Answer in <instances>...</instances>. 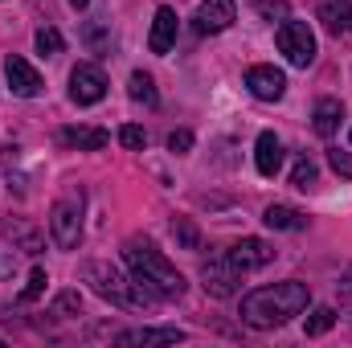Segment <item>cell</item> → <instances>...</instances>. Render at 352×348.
<instances>
[{"label": "cell", "mask_w": 352, "mask_h": 348, "mask_svg": "<svg viewBox=\"0 0 352 348\" xmlns=\"http://www.w3.org/2000/svg\"><path fill=\"white\" fill-rule=\"evenodd\" d=\"M320 21H324V29L328 33H349L352 29V4L349 0H320V12H316Z\"/></svg>", "instance_id": "cell-17"}, {"label": "cell", "mask_w": 352, "mask_h": 348, "mask_svg": "<svg viewBox=\"0 0 352 348\" xmlns=\"http://www.w3.org/2000/svg\"><path fill=\"white\" fill-rule=\"evenodd\" d=\"M340 303L352 312V266L344 270V279H340Z\"/></svg>", "instance_id": "cell-31"}, {"label": "cell", "mask_w": 352, "mask_h": 348, "mask_svg": "<svg viewBox=\"0 0 352 348\" xmlns=\"http://www.w3.org/2000/svg\"><path fill=\"white\" fill-rule=\"evenodd\" d=\"M180 340H184L180 328H135L115 336V345H180Z\"/></svg>", "instance_id": "cell-15"}, {"label": "cell", "mask_w": 352, "mask_h": 348, "mask_svg": "<svg viewBox=\"0 0 352 348\" xmlns=\"http://www.w3.org/2000/svg\"><path fill=\"white\" fill-rule=\"evenodd\" d=\"M250 4H254V8L263 12L266 21H274V17H291V8H287L283 0H250Z\"/></svg>", "instance_id": "cell-28"}, {"label": "cell", "mask_w": 352, "mask_h": 348, "mask_svg": "<svg viewBox=\"0 0 352 348\" xmlns=\"http://www.w3.org/2000/svg\"><path fill=\"white\" fill-rule=\"evenodd\" d=\"M332 324H336V312H332V307H316V312L307 316V336H324Z\"/></svg>", "instance_id": "cell-21"}, {"label": "cell", "mask_w": 352, "mask_h": 348, "mask_svg": "<svg viewBox=\"0 0 352 348\" xmlns=\"http://www.w3.org/2000/svg\"><path fill=\"white\" fill-rule=\"evenodd\" d=\"M226 254H230V262L246 274V270H258V266H266V262L274 259V246L263 242V238H242V242H234Z\"/></svg>", "instance_id": "cell-10"}, {"label": "cell", "mask_w": 352, "mask_h": 348, "mask_svg": "<svg viewBox=\"0 0 352 348\" xmlns=\"http://www.w3.org/2000/svg\"><path fill=\"white\" fill-rule=\"evenodd\" d=\"M254 164H258L263 176H274L283 168V144H278L274 131H263V135H258V144H254Z\"/></svg>", "instance_id": "cell-14"}, {"label": "cell", "mask_w": 352, "mask_h": 348, "mask_svg": "<svg viewBox=\"0 0 352 348\" xmlns=\"http://www.w3.org/2000/svg\"><path fill=\"white\" fill-rule=\"evenodd\" d=\"M4 78H8V90L21 94V98H37V94H41V74H37L25 58H16V54L4 58Z\"/></svg>", "instance_id": "cell-9"}, {"label": "cell", "mask_w": 352, "mask_h": 348, "mask_svg": "<svg viewBox=\"0 0 352 348\" xmlns=\"http://www.w3.org/2000/svg\"><path fill=\"white\" fill-rule=\"evenodd\" d=\"M78 312H82V295L78 291H62L54 299V316H78Z\"/></svg>", "instance_id": "cell-23"}, {"label": "cell", "mask_w": 352, "mask_h": 348, "mask_svg": "<svg viewBox=\"0 0 352 348\" xmlns=\"http://www.w3.org/2000/svg\"><path fill=\"white\" fill-rule=\"evenodd\" d=\"M263 221L270 230H303V226H307V217H303L299 209H291V205H266Z\"/></svg>", "instance_id": "cell-18"}, {"label": "cell", "mask_w": 352, "mask_h": 348, "mask_svg": "<svg viewBox=\"0 0 352 348\" xmlns=\"http://www.w3.org/2000/svg\"><path fill=\"white\" fill-rule=\"evenodd\" d=\"M127 94H131L135 102H144V107H156V102H160L152 74H144V70H135V74H131V83H127Z\"/></svg>", "instance_id": "cell-19"}, {"label": "cell", "mask_w": 352, "mask_h": 348, "mask_svg": "<svg viewBox=\"0 0 352 348\" xmlns=\"http://www.w3.org/2000/svg\"><path fill=\"white\" fill-rule=\"evenodd\" d=\"M340 119H344L340 98H320V102H316V115H311V127H316V135L332 140V135H336V127H340Z\"/></svg>", "instance_id": "cell-16"}, {"label": "cell", "mask_w": 352, "mask_h": 348, "mask_svg": "<svg viewBox=\"0 0 352 348\" xmlns=\"http://www.w3.org/2000/svg\"><path fill=\"white\" fill-rule=\"evenodd\" d=\"M45 283H50V279H45V270L37 266V270L29 274V283H25V291H21V299H25V303H33V299H37V295L45 291Z\"/></svg>", "instance_id": "cell-27"}, {"label": "cell", "mask_w": 352, "mask_h": 348, "mask_svg": "<svg viewBox=\"0 0 352 348\" xmlns=\"http://www.w3.org/2000/svg\"><path fill=\"white\" fill-rule=\"evenodd\" d=\"M307 303H311L307 283L287 279V283L250 291V295L242 299V320H246L250 328H278V324H287L291 316H299Z\"/></svg>", "instance_id": "cell-1"}, {"label": "cell", "mask_w": 352, "mask_h": 348, "mask_svg": "<svg viewBox=\"0 0 352 348\" xmlns=\"http://www.w3.org/2000/svg\"><path fill=\"white\" fill-rule=\"evenodd\" d=\"M188 148H192V131H184V127H180V131H173V135H168V152L184 156Z\"/></svg>", "instance_id": "cell-30"}, {"label": "cell", "mask_w": 352, "mask_h": 348, "mask_svg": "<svg viewBox=\"0 0 352 348\" xmlns=\"http://www.w3.org/2000/svg\"><path fill=\"white\" fill-rule=\"evenodd\" d=\"M192 21H197V33H226L238 21V4L234 0H201Z\"/></svg>", "instance_id": "cell-8"}, {"label": "cell", "mask_w": 352, "mask_h": 348, "mask_svg": "<svg viewBox=\"0 0 352 348\" xmlns=\"http://www.w3.org/2000/svg\"><path fill=\"white\" fill-rule=\"evenodd\" d=\"M173 234L184 250H201V234H197V226L188 217H173Z\"/></svg>", "instance_id": "cell-20"}, {"label": "cell", "mask_w": 352, "mask_h": 348, "mask_svg": "<svg viewBox=\"0 0 352 348\" xmlns=\"http://www.w3.org/2000/svg\"><path fill=\"white\" fill-rule=\"evenodd\" d=\"M82 205H87L82 188H66L54 201V209H50V234H54L58 250H74L82 242Z\"/></svg>", "instance_id": "cell-4"}, {"label": "cell", "mask_w": 352, "mask_h": 348, "mask_svg": "<svg viewBox=\"0 0 352 348\" xmlns=\"http://www.w3.org/2000/svg\"><path fill=\"white\" fill-rule=\"evenodd\" d=\"M246 87H250L254 98H263V102H278L283 90H287V78H283V70H274V66H250V70H246Z\"/></svg>", "instance_id": "cell-11"}, {"label": "cell", "mask_w": 352, "mask_h": 348, "mask_svg": "<svg viewBox=\"0 0 352 348\" xmlns=\"http://www.w3.org/2000/svg\"><path fill=\"white\" fill-rule=\"evenodd\" d=\"M37 50L41 54H62V33L58 29H37Z\"/></svg>", "instance_id": "cell-26"}, {"label": "cell", "mask_w": 352, "mask_h": 348, "mask_svg": "<svg viewBox=\"0 0 352 348\" xmlns=\"http://www.w3.org/2000/svg\"><path fill=\"white\" fill-rule=\"evenodd\" d=\"M123 262H127L131 279H135L152 299H180V295H184V274H180L152 242L131 238V242L123 246Z\"/></svg>", "instance_id": "cell-2"}, {"label": "cell", "mask_w": 352, "mask_h": 348, "mask_svg": "<svg viewBox=\"0 0 352 348\" xmlns=\"http://www.w3.org/2000/svg\"><path fill=\"white\" fill-rule=\"evenodd\" d=\"M173 45H176V12H173V8H156L148 50H152V54H168Z\"/></svg>", "instance_id": "cell-13"}, {"label": "cell", "mask_w": 352, "mask_h": 348, "mask_svg": "<svg viewBox=\"0 0 352 348\" xmlns=\"http://www.w3.org/2000/svg\"><path fill=\"white\" fill-rule=\"evenodd\" d=\"M4 230H8V234H16V238L25 242V250H29V254H37V250H41V238H37V234H33L29 226H21V221H8Z\"/></svg>", "instance_id": "cell-25"}, {"label": "cell", "mask_w": 352, "mask_h": 348, "mask_svg": "<svg viewBox=\"0 0 352 348\" xmlns=\"http://www.w3.org/2000/svg\"><path fill=\"white\" fill-rule=\"evenodd\" d=\"M328 164H332L340 176H349V180H352V152H340V148H336V152H328Z\"/></svg>", "instance_id": "cell-29"}, {"label": "cell", "mask_w": 352, "mask_h": 348, "mask_svg": "<svg viewBox=\"0 0 352 348\" xmlns=\"http://www.w3.org/2000/svg\"><path fill=\"white\" fill-rule=\"evenodd\" d=\"M70 4H74V8H87L90 0H70Z\"/></svg>", "instance_id": "cell-32"}, {"label": "cell", "mask_w": 352, "mask_h": 348, "mask_svg": "<svg viewBox=\"0 0 352 348\" xmlns=\"http://www.w3.org/2000/svg\"><path fill=\"white\" fill-rule=\"evenodd\" d=\"M119 144H123V148H131V152H144V144H148V135H144V127H135V123H127V127H119Z\"/></svg>", "instance_id": "cell-24"}, {"label": "cell", "mask_w": 352, "mask_h": 348, "mask_svg": "<svg viewBox=\"0 0 352 348\" xmlns=\"http://www.w3.org/2000/svg\"><path fill=\"white\" fill-rule=\"evenodd\" d=\"M58 144L78 148V152H102L111 144V131H102V127H62L58 131Z\"/></svg>", "instance_id": "cell-12"}, {"label": "cell", "mask_w": 352, "mask_h": 348, "mask_svg": "<svg viewBox=\"0 0 352 348\" xmlns=\"http://www.w3.org/2000/svg\"><path fill=\"white\" fill-rule=\"evenodd\" d=\"M82 279L94 287V295L111 299L115 307H152V303H156L135 279H123L111 262H87V266H82Z\"/></svg>", "instance_id": "cell-3"}, {"label": "cell", "mask_w": 352, "mask_h": 348, "mask_svg": "<svg viewBox=\"0 0 352 348\" xmlns=\"http://www.w3.org/2000/svg\"><path fill=\"white\" fill-rule=\"evenodd\" d=\"M291 184H295V188H303V193H307V188L316 184V164H311L307 156H299V160H295V173H291Z\"/></svg>", "instance_id": "cell-22"}, {"label": "cell", "mask_w": 352, "mask_h": 348, "mask_svg": "<svg viewBox=\"0 0 352 348\" xmlns=\"http://www.w3.org/2000/svg\"><path fill=\"white\" fill-rule=\"evenodd\" d=\"M102 94H107V78H102V70H98V66H87V62H78V66L70 70V98H74L78 107H94Z\"/></svg>", "instance_id": "cell-7"}, {"label": "cell", "mask_w": 352, "mask_h": 348, "mask_svg": "<svg viewBox=\"0 0 352 348\" xmlns=\"http://www.w3.org/2000/svg\"><path fill=\"white\" fill-rule=\"evenodd\" d=\"M274 41H278V54H287L291 66L307 70L316 62V37H311L307 21H283L278 33H274Z\"/></svg>", "instance_id": "cell-5"}, {"label": "cell", "mask_w": 352, "mask_h": 348, "mask_svg": "<svg viewBox=\"0 0 352 348\" xmlns=\"http://www.w3.org/2000/svg\"><path fill=\"white\" fill-rule=\"evenodd\" d=\"M201 279H205V291L213 299H230L238 291V283H242V270L230 262V254H213V259L201 266Z\"/></svg>", "instance_id": "cell-6"}]
</instances>
